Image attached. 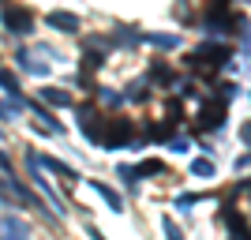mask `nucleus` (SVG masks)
Returning a JSON list of instances; mask_svg holds the SVG:
<instances>
[{
    "mask_svg": "<svg viewBox=\"0 0 251 240\" xmlns=\"http://www.w3.org/2000/svg\"><path fill=\"white\" fill-rule=\"evenodd\" d=\"M45 23H49L52 30H64V34H79V15H72V11H49L45 15Z\"/></svg>",
    "mask_w": 251,
    "mask_h": 240,
    "instance_id": "obj_8",
    "label": "nucleus"
},
{
    "mask_svg": "<svg viewBox=\"0 0 251 240\" xmlns=\"http://www.w3.org/2000/svg\"><path fill=\"white\" fill-rule=\"evenodd\" d=\"M86 188L98 191V195L109 203V210H113V214H120V210H124V195H120L116 188H109V184H101V180H86Z\"/></svg>",
    "mask_w": 251,
    "mask_h": 240,
    "instance_id": "obj_9",
    "label": "nucleus"
},
{
    "mask_svg": "<svg viewBox=\"0 0 251 240\" xmlns=\"http://www.w3.org/2000/svg\"><path fill=\"white\" fill-rule=\"evenodd\" d=\"M176 124H180V120H173V116H169L165 124H154V128H147V139H169L173 132H176Z\"/></svg>",
    "mask_w": 251,
    "mask_h": 240,
    "instance_id": "obj_15",
    "label": "nucleus"
},
{
    "mask_svg": "<svg viewBox=\"0 0 251 240\" xmlns=\"http://www.w3.org/2000/svg\"><path fill=\"white\" fill-rule=\"evenodd\" d=\"M229 45H199L195 53H188V68H195V72H214V68H221V64H229Z\"/></svg>",
    "mask_w": 251,
    "mask_h": 240,
    "instance_id": "obj_2",
    "label": "nucleus"
},
{
    "mask_svg": "<svg viewBox=\"0 0 251 240\" xmlns=\"http://www.w3.org/2000/svg\"><path fill=\"white\" fill-rule=\"evenodd\" d=\"M225 109H229V105L218 102V98L202 102V109H199V128H202V132H218L221 120H225Z\"/></svg>",
    "mask_w": 251,
    "mask_h": 240,
    "instance_id": "obj_5",
    "label": "nucleus"
},
{
    "mask_svg": "<svg viewBox=\"0 0 251 240\" xmlns=\"http://www.w3.org/2000/svg\"><path fill=\"white\" fill-rule=\"evenodd\" d=\"M150 83H176V75H173L169 64H154L150 68Z\"/></svg>",
    "mask_w": 251,
    "mask_h": 240,
    "instance_id": "obj_17",
    "label": "nucleus"
},
{
    "mask_svg": "<svg viewBox=\"0 0 251 240\" xmlns=\"http://www.w3.org/2000/svg\"><path fill=\"white\" fill-rule=\"evenodd\" d=\"M101 120H105V116L98 113L94 105H79V132H83L86 143H94V146H98V135H101Z\"/></svg>",
    "mask_w": 251,
    "mask_h": 240,
    "instance_id": "obj_4",
    "label": "nucleus"
},
{
    "mask_svg": "<svg viewBox=\"0 0 251 240\" xmlns=\"http://www.w3.org/2000/svg\"><path fill=\"white\" fill-rule=\"evenodd\" d=\"M161 229H165L169 240H184V233L176 229V221H173V218H161Z\"/></svg>",
    "mask_w": 251,
    "mask_h": 240,
    "instance_id": "obj_20",
    "label": "nucleus"
},
{
    "mask_svg": "<svg viewBox=\"0 0 251 240\" xmlns=\"http://www.w3.org/2000/svg\"><path fill=\"white\" fill-rule=\"evenodd\" d=\"M101 68H105V53H98V49L86 53L83 49V79H86V75H94V72H101Z\"/></svg>",
    "mask_w": 251,
    "mask_h": 240,
    "instance_id": "obj_12",
    "label": "nucleus"
},
{
    "mask_svg": "<svg viewBox=\"0 0 251 240\" xmlns=\"http://www.w3.org/2000/svg\"><path fill=\"white\" fill-rule=\"evenodd\" d=\"M116 177L124 180V188H127V191H139V180H143V177H139V169H135V165H116Z\"/></svg>",
    "mask_w": 251,
    "mask_h": 240,
    "instance_id": "obj_13",
    "label": "nucleus"
},
{
    "mask_svg": "<svg viewBox=\"0 0 251 240\" xmlns=\"http://www.w3.org/2000/svg\"><path fill=\"white\" fill-rule=\"evenodd\" d=\"M225 221H229V240H248V221H244V214H232V210L225 207Z\"/></svg>",
    "mask_w": 251,
    "mask_h": 240,
    "instance_id": "obj_11",
    "label": "nucleus"
},
{
    "mask_svg": "<svg viewBox=\"0 0 251 240\" xmlns=\"http://www.w3.org/2000/svg\"><path fill=\"white\" fill-rule=\"evenodd\" d=\"M214 173H218V165H214V161H210V158H195V161H191V177H214Z\"/></svg>",
    "mask_w": 251,
    "mask_h": 240,
    "instance_id": "obj_16",
    "label": "nucleus"
},
{
    "mask_svg": "<svg viewBox=\"0 0 251 240\" xmlns=\"http://www.w3.org/2000/svg\"><path fill=\"white\" fill-rule=\"evenodd\" d=\"M202 191H184V195H176V210H188V207H195V203H202Z\"/></svg>",
    "mask_w": 251,
    "mask_h": 240,
    "instance_id": "obj_19",
    "label": "nucleus"
},
{
    "mask_svg": "<svg viewBox=\"0 0 251 240\" xmlns=\"http://www.w3.org/2000/svg\"><path fill=\"white\" fill-rule=\"evenodd\" d=\"M34 161H38V169H49V173H56V177L64 180H79V173H75L68 161H60V158H49V154H34Z\"/></svg>",
    "mask_w": 251,
    "mask_h": 240,
    "instance_id": "obj_7",
    "label": "nucleus"
},
{
    "mask_svg": "<svg viewBox=\"0 0 251 240\" xmlns=\"http://www.w3.org/2000/svg\"><path fill=\"white\" fill-rule=\"evenodd\" d=\"M139 177H157V173H165V161H157V158H150V161H139Z\"/></svg>",
    "mask_w": 251,
    "mask_h": 240,
    "instance_id": "obj_18",
    "label": "nucleus"
},
{
    "mask_svg": "<svg viewBox=\"0 0 251 240\" xmlns=\"http://www.w3.org/2000/svg\"><path fill=\"white\" fill-rule=\"evenodd\" d=\"M0 4H8V0H0Z\"/></svg>",
    "mask_w": 251,
    "mask_h": 240,
    "instance_id": "obj_22",
    "label": "nucleus"
},
{
    "mask_svg": "<svg viewBox=\"0 0 251 240\" xmlns=\"http://www.w3.org/2000/svg\"><path fill=\"white\" fill-rule=\"evenodd\" d=\"M42 98L49 105H56V109H68V105H72V94H64V90H56V86H42Z\"/></svg>",
    "mask_w": 251,
    "mask_h": 240,
    "instance_id": "obj_14",
    "label": "nucleus"
},
{
    "mask_svg": "<svg viewBox=\"0 0 251 240\" xmlns=\"http://www.w3.org/2000/svg\"><path fill=\"white\" fill-rule=\"evenodd\" d=\"M0 23H4V30H8V34H30L34 15H30L26 8H11V4H4V11H0Z\"/></svg>",
    "mask_w": 251,
    "mask_h": 240,
    "instance_id": "obj_3",
    "label": "nucleus"
},
{
    "mask_svg": "<svg viewBox=\"0 0 251 240\" xmlns=\"http://www.w3.org/2000/svg\"><path fill=\"white\" fill-rule=\"evenodd\" d=\"M0 233H4V240H26V225H23L19 218H0Z\"/></svg>",
    "mask_w": 251,
    "mask_h": 240,
    "instance_id": "obj_10",
    "label": "nucleus"
},
{
    "mask_svg": "<svg viewBox=\"0 0 251 240\" xmlns=\"http://www.w3.org/2000/svg\"><path fill=\"white\" fill-rule=\"evenodd\" d=\"M135 143V124L127 116H105L101 120V135H98V146L105 150H116V146Z\"/></svg>",
    "mask_w": 251,
    "mask_h": 240,
    "instance_id": "obj_1",
    "label": "nucleus"
},
{
    "mask_svg": "<svg viewBox=\"0 0 251 240\" xmlns=\"http://www.w3.org/2000/svg\"><path fill=\"white\" fill-rule=\"evenodd\" d=\"M26 169H30V180H34V184H38V188L45 191V199H49L52 207H56V218H64V214H68V210H64V199L56 195V191L49 188V180L42 177V169H38V161H34V150H30V154H26Z\"/></svg>",
    "mask_w": 251,
    "mask_h": 240,
    "instance_id": "obj_6",
    "label": "nucleus"
},
{
    "mask_svg": "<svg viewBox=\"0 0 251 240\" xmlns=\"http://www.w3.org/2000/svg\"><path fill=\"white\" fill-rule=\"evenodd\" d=\"M86 237H90V240H105V233L98 229V225H86Z\"/></svg>",
    "mask_w": 251,
    "mask_h": 240,
    "instance_id": "obj_21",
    "label": "nucleus"
}]
</instances>
